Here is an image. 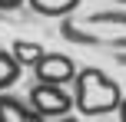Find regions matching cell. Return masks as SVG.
<instances>
[{"label": "cell", "instance_id": "obj_1", "mask_svg": "<svg viewBox=\"0 0 126 122\" xmlns=\"http://www.w3.org/2000/svg\"><path fill=\"white\" fill-rule=\"evenodd\" d=\"M60 33L70 43L83 46H106V50H126V10H100L86 17H66Z\"/></svg>", "mask_w": 126, "mask_h": 122}, {"label": "cell", "instance_id": "obj_2", "mask_svg": "<svg viewBox=\"0 0 126 122\" xmlns=\"http://www.w3.org/2000/svg\"><path fill=\"white\" fill-rule=\"evenodd\" d=\"M70 92H73V102H76L80 116H110V112H120L123 96H126L120 89V83L113 76H106L103 69H96V66H83L76 73Z\"/></svg>", "mask_w": 126, "mask_h": 122}, {"label": "cell", "instance_id": "obj_3", "mask_svg": "<svg viewBox=\"0 0 126 122\" xmlns=\"http://www.w3.org/2000/svg\"><path fill=\"white\" fill-rule=\"evenodd\" d=\"M27 102H30V106H33V109H37L43 119H57V116H66V112H73V109H76L73 92H66V86L40 83V79H37V86L30 89Z\"/></svg>", "mask_w": 126, "mask_h": 122}, {"label": "cell", "instance_id": "obj_4", "mask_svg": "<svg viewBox=\"0 0 126 122\" xmlns=\"http://www.w3.org/2000/svg\"><path fill=\"white\" fill-rule=\"evenodd\" d=\"M33 73H37L40 83H53V86H73L76 79V63L66 56V53H43V59H40L37 66H33Z\"/></svg>", "mask_w": 126, "mask_h": 122}, {"label": "cell", "instance_id": "obj_5", "mask_svg": "<svg viewBox=\"0 0 126 122\" xmlns=\"http://www.w3.org/2000/svg\"><path fill=\"white\" fill-rule=\"evenodd\" d=\"M0 122H47V119L30 102L10 96V92H0Z\"/></svg>", "mask_w": 126, "mask_h": 122}, {"label": "cell", "instance_id": "obj_6", "mask_svg": "<svg viewBox=\"0 0 126 122\" xmlns=\"http://www.w3.org/2000/svg\"><path fill=\"white\" fill-rule=\"evenodd\" d=\"M27 7H30L33 13H40V17H73V10L80 7V0H27Z\"/></svg>", "mask_w": 126, "mask_h": 122}, {"label": "cell", "instance_id": "obj_7", "mask_svg": "<svg viewBox=\"0 0 126 122\" xmlns=\"http://www.w3.org/2000/svg\"><path fill=\"white\" fill-rule=\"evenodd\" d=\"M20 69H23V63L13 56V50H0V92H7L20 79Z\"/></svg>", "mask_w": 126, "mask_h": 122}, {"label": "cell", "instance_id": "obj_8", "mask_svg": "<svg viewBox=\"0 0 126 122\" xmlns=\"http://www.w3.org/2000/svg\"><path fill=\"white\" fill-rule=\"evenodd\" d=\"M10 50H13V56H17L23 66H37L40 59H43V53H47L43 46H40V43H33V40H17Z\"/></svg>", "mask_w": 126, "mask_h": 122}, {"label": "cell", "instance_id": "obj_9", "mask_svg": "<svg viewBox=\"0 0 126 122\" xmlns=\"http://www.w3.org/2000/svg\"><path fill=\"white\" fill-rule=\"evenodd\" d=\"M27 0H0V10H17V7H23Z\"/></svg>", "mask_w": 126, "mask_h": 122}, {"label": "cell", "instance_id": "obj_10", "mask_svg": "<svg viewBox=\"0 0 126 122\" xmlns=\"http://www.w3.org/2000/svg\"><path fill=\"white\" fill-rule=\"evenodd\" d=\"M50 122H80V119H76V116H70V112H66V116H57V119H50Z\"/></svg>", "mask_w": 126, "mask_h": 122}, {"label": "cell", "instance_id": "obj_11", "mask_svg": "<svg viewBox=\"0 0 126 122\" xmlns=\"http://www.w3.org/2000/svg\"><path fill=\"white\" fill-rule=\"evenodd\" d=\"M116 63H120V66H126V50H116Z\"/></svg>", "mask_w": 126, "mask_h": 122}, {"label": "cell", "instance_id": "obj_12", "mask_svg": "<svg viewBox=\"0 0 126 122\" xmlns=\"http://www.w3.org/2000/svg\"><path fill=\"white\" fill-rule=\"evenodd\" d=\"M120 122H126V96H123V106H120Z\"/></svg>", "mask_w": 126, "mask_h": 122}, {"label": "cell", "instance_id": "obj_13", "mask_svg": "<svg viewBox=\"0 0 126 122\" xmlns=\"http://www.w3.org/2000/svg\"><path fill=\"white\" fill-rule=\"evenodd\" d=\"M120 3H126V0H120Z\"/></svg>", "mask_w": 126, "mask_h": 122}]
</instances>
